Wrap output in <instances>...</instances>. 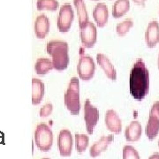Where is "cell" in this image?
<instances>
[{
    "instance_id": "603a6c76",
    "label": "cell",
    "mask_w": 159,
    "mask_h": 159,
    "mask_svg": "<svg viewBox=\"0 0 159 159\" xmlns=\"http://www.w3.org/2000/svg\"><path fill=\"white\" fill-rule=\"evenodd\" d=\"M36 8L38 11H55L58 8L57 0H37L36 1Z\"/></svg>"
},
{
    "instance_id": "9c48e42d",
    "label": "cell",
    "mask_w": 159,
    "mask_h": 159,
    "mask_svg": "<svg viewBox=\"0 0 159 159\" xmlns=\"http://www.w3.org/2000/svg\"><path fill=\"white\" fill-rule=\"evenodd\" d=\"M99 111L90 102L89 99H87L84 103V120H85L86 130L89 134H92L94 128L97 125L99 120Z\"/></svg>"
},
{
    "instance_id": "ba28073f",
    "label": "cell",
    "mask_w": 159,
    "mask_h": 159,
    "mask_svg": "<svg viewBox=\"0 0 159 159\" xmlns=\"http://www.w3.org/2000/svg\"><path fill=\"white\" fill-rule=\"evenodd\" d=\"M79 77L83 80H91L96 72V64L93 58L89 55H80L77 66Z\"/></svg>"
},
{
    "instance_id": "4dcf8cb0",
    "label": "cell",
    "mask_w": 159,
    "mask_h": 159,
    "mask_svg": "<svg viewBox=\"0 0 159 159\" xmlns=\"http://www.w3.org/2000/svg\"><path fill=\"white\" fill-rule=\"evenodd\" d=\"M158 147H159V141H158Z\"/></svg>"
},
{
    "instance_id": "ac0fdd59",
    "label": "cell",
    "mask_w": 159,
    "mask_h": 159,
    "mask_svg": "<svg viewBox=\"0 0 159 159\" xmlns=\"http://www.w3.org/2000/svg\"><path fill=\"white\" fill-rule=\"evenodd\" d=\"M44 97V83L37 78L32 79V103L37 105Z\"/></svg>"
},
{
    "instance_id": "484cf974",
    "label": "cell",
    "mask_w": 159,
    "mask_h": 159,
    "mask_svg": "<svg viewBox=\"0 0 159 159\" xmlns=\"http://www.w3.org/2000/svg\"><path fill=\"white\" fill-rule=\"evenodd\" d=\"M52 111H53V105H52V103L47 102L42 108L40 109V117L41 118H46V117L50 116L52 113Z\"/></svg>"
},
{
    "instance_id": "d6986e66",
    "label": "cell",
    "mask_w": 159,
    "mask_h": 159,
    "mask_svg": "<svg viewBox=\"0 0 159 159\" xmlns=\"http://www.w3.org/2000/svg\"><path fill=\"white\" fill-rule=\"evenodd\" d=\"M130 9L129 0H116L112 6V16L115 19H120L125 15Z\"/></svg>"
},
{
    "instance_id": "9a60e30c",
    "label": "cell",
    "mask_w": 159,
    "mask_h": 159,
    "mask_svg": "<svg viewBox=\"0 0 159 159\" xmlns=\"http://www.w3.org/2000/svg\"><path fill=\"white\" fill-rule=\"evenodd\" d=\"M93 18L98 28H103L107 25L109 20V11L104 3H98L93 10Z\"/></svg>"
},
{
    "instance_id": "7a4b0ae2",
    "label": "cell",
    "mask_w": 159,
    "mask_h": 159,
    "mask_svg": "<svg viewBox=\"0 0 159 159\" xmlns=\"http://www.w3.org/2000/svg\"><path fill=\"white\" fill-rule=\"evenodd\" d=\"M47 53L51 57L53 67L57 71H64L69 65L68 43L65 41H50L46 46Z\"/></svg>"
},
{
    "instance_id": "52a82bcc",
    "label": "cell",
    "mask_w": 159,
    "mask_h": 159,
    "mask_svg": "<svg viewBox=\"0 0 159 159\" xmlns=\"http://www.w3.org/2000/svg\"><path fill=\"white\" fill-rule=\"evenodd\" d=\"M80 35L81 43L84 48L94 47L97 39V29L96 25L89 20L80 28Z\"/></svg>"
},
{
    "instance_id": "4316f807",
    "label": "cell",
    "mask_w": 159,
    "mask_h": 159,
    "mask_svg": "<svg viewBox=\"0 0 159 159\" xmlns=\"http://www.w3.org/2000/svg\"><path fill=\"white\" fill-rule=\"evenodd\" d=\"M133 2L137 5V6H145V3H146V0H133Z\"/></svg>"
},
{
    "instance_id": "cb8c5ba5",
    "label": "cell",
    "mask_w": 159,
    "mask_h": 159,
    "mask_svg": "<svg viewBox=\"0 0 159 159\" xmlns=\"http://www.w3.org/2000/svg\"><path fill=\"white\" fill-rule=\"evenodd\" d=\"M134 27V21L132 19H126L125 20H123L122 22L119 23L116 27V31L117 34L119 36H125L127 34L130 29Z\"/></svg>"
},
{
    "instance_id": "7c38bea8",
    "label": "cell",
    "mask_w": 159,
    "mask_h": 159,
    "mask_svg": "<svg viewBox=\"0 0 159 159\" xmlns=\"http://www.w3.org/2000/svg\"><path fill=\"white\" fill-rule=\"evenodd\" d=\"M51 22L45 14H40L35 19L34 24V30L35 36L38 39H44L50 32Z\"/></svg>"
},
{
    "instance_id": "83f0119b",
    "label": "cell",
    "mask_w": 159,
    "mask_h": 159,
    "mask_svg": "<svg viewBox=\"0 0 159 159\" xmlns=\"http://www.w3.org/2000/svg\"><path fill=\"white\" fill-rule=\"evenodd\" d=\"M148 159H159V153H154L148 157Z\"/></svg>"
},
{
    "instance_id": "2e32d148",
    "label": "cell",
    "mask_w": 159,
    "mask_h": 159,
    "mask_svg": "<svg viewBox=\"0 0 159 159\" xmlns=\"http://www.w3.org/2000/svg\"><path fill=\"white\" fill-rule=\"evenodd\" d=\"M97 61L109 79L111 80H117V71L107 56L102 53H98L97 55Z\"/></svg>"
},
{
    "instance_id": "8fae6325",
    "label": "cell",
    "mask_w": 159,
    "mask_h": 159,
    "mask_svg": "<svg viewBox=\"0 0 159 159\" xmlns=\"http://www.w3.org/2000/svg\"><path fill=\"white\" fill-rule=\"evenodd\" d=\"M104 123L110 132L119 134L122 130V123L119 114L114 110H108L104 116Z\"/></svg>"
},
{
    "instance_id": "6da1fadb",
    "label": "cell",
    "mask_w": 159,
    "mask_h": 159,
    "mask_svg": "<svg viewBox=\"0 0 159 159\" xmlns=\"http://www.w3.org/2000/svg\"><path fill=\"white\" fill-rule=\"evenodd\" d=\"M129 89L132 97L142 101L149 91V72L142 58L134 64L129 76Z\"/></svg>"
},
{
    "instance_id": "4fadbf2b",
    "label": "cell",
    "mask_w": 159,
    "mask_h": 159,
    "mask_svg": "<svg viewBox=\"0 0 159 159\" xmlns=\"http://www.w3.org/2000/svg\"><path fill=\"white\" fill-rule=\"evenodd\" d=\"M145 42L148 48H154L159 43V23L157 20L148 23L145 32Z\"/></svg>"
},
{
    "instance_id": "5b68a950",
    "label": "cell",
    "mask_w": 159,
    "mask_h": 159,
    "mask_svg": "<svg viewBox=\"0 0 159 159\" xmlns=\"http://www.w3.org/2000/svg\"><path fill=\"white\" fill-rule=\"evenodd\" d=\"M74 19V11L72 6L66 3L60 6L58 16H57V29L61 33L68 32Z\"/></svg>"
},
{
    "instance_id": "f546056e",
    "label": "cell",
    "mask_w": 159,
    "mask_h": 159,
    "mask_svg": "<svg viewBox=\"0 0 159 159\" xmlns=\"http://www.w3.org/2000/svg\"><path fill=\"white\" fill-rule=\"evenodd\" d=\"M42 159H50V158H47V157H44V158H42Z\"/></svg>"
},
{
    "instance_id": "8992f818",
    "label": "cell",
    "mask_w": 159,
    "mask_h": 159,
    "mask_svg": "<svg viewBox=\"0 0 159 159\" xmlns=\"http://www.w3.org/2000/svg\"><path fill=\"white\" fill-rule=\"evenodd\" d=\"M146 135L149 141H153L159 134V101L153 103L149 111V117L146 125Z\"/></svg>"
},
{
    "instance_id": "7402d4cb",
    "label": "cell",
    "mask_w": 159,
    "mask_h": 159,
    "mask_svg": "<svg viewBox=\"0 0 159 159\" xmlns=\"http://www.w3.org/2000/svg\"><path fill=\"white\" fill-rule=\"evenodd\" d=\"M89 144V137L87 134H75V148L78 153H83Z\"/></svg>"
},
{
    "instance_id": "3957f363",
    "label": "cell",
    "mask_w": 159,
    "mask_h": 159,
    "mask_svg": "<svg viewBox=\"0 0 159 159\" xmlns=\"http://www.w3.org/2000/svg\"><path fill=\"white\" fill-rule=\"evenodd\" d=\"M64 102L68 111L74 116L79 115L80 111V82L77 77H73L69 81L67 89L65 93Z\"/></svg>"
},
{
    "instance_id": "d4e9b609",
    "label": "cell",
    "mask_w": 159,
    "mask_h": 159,
    "mask_svg": "<svg viewBox=\"0 0 159 159\" xmlns=\"http://www.w3.org/2000/svg\"><path fill=\"white\" fill-rule=\"evenodd\" d=\"M123 159H141L135 148L131 145H125L123 148Z\"/></svg>"
},
{
    "instance_id": "ffe728a7",
    "label": "cell",
    "mask_w": 159,
    "mask_h": 159,
    "mask_svg": "<svg viewBox=\"0 0 159 159\" xmlns=\"http://www.w3.org/2000/svg\"><path fill=\"white\" fill-rule=\"evenodd\" d=\"M52 69H54L53 64L51 60L46 57H40L34 64V70L38 75H45Z\"/></svg>"
},
{
    "instance_id": "f1b7e54d",
    "label": "cell",
    "mask_w": 159,
    "mask_h": 159,
    "mask_svg": "<svg viewBox=\"0 0 159 159\" xmlns=\"http://www.w3.org/2000/svg\"><path fill=\"white\" fill-rule=\"evenodd\" d=\"M157 66H158V70H159V54H158V60H157Z\"/></svg>"
},
{
    "instance_id": "5bb4252c",
    "label": "cell",
    "mask_w": 159,
    "mask_h": 159,
    "mask_svg": "<svg viewBox=\"0 0 159 159\" xmlns=\"http://www.w3.org/2000/svg\"><path fill=\"white\" fill-rule=\"evenodd\" d=\"M113 142V135L110 134V135H103L102 136L97 142H96L89 149V155L91 157L96 158L97 157H99L102 152H104L110 144Z\"/></svg>"
},
{
    "instance_id": "277c9868",
    "label": "cell",
    "mask_w": 159,
    "mask_h": 159,
    "mask_svg": "<svg viewBox=\"0 0 159 159\" xmlns=\"http://www.w3.org/2000/svg\"><path fill=\"white\" fill-rule=\"evenodd\" d=\"M34 140L42 152H48L53 144V133L51 127L44 123L38 124L34 130Z\"/></svg>"
},
{
    "instance_id": "44dd1931",
    "label": "cell",
    "mask_w": 159,
    "mask_h": 159,
    "mask_svg": "<svg viewBox=\"0 0 159 159\" xmlns=\"http://www.w3.org/2000/svg\"><path fill=\"white\" fill-rule=\"evenodd\" d=\"M74 5L78 14V21H79V27L80 28L82 25L88 22L89 20V14L86 9V5L83 0H74Z\"/></svg>"
},
{
    "instance_id": "30bf717a",
    "label": "cell",
    "mask_w": 159,
    "mask_h": 159,
    "mask_svg": "<svg viewBox=\"0 0 159 159\" xmlns=\"http://www.w3.org/2000/svg\"><path fill=\"white\" fill-rule=\"evenodd\" d=\"M74 140L71 132L68 129H62L57 137V147L61 157H67L72 155Z\"/></svg>"
},
{
    "instance_id": "e0dca14e",
    "label": "cell",
    "mask_w": 159,
    "mask_h": 159,
    "mask_svg": "<svg viewBox=\"0 0 159 159\" xmlns=\"http://www.w3.org/2000/svg\"><path fill=\"white\" fill-rule=\"evenodd\" d=\"M142 134V125L139 121L134 120L132 121L128 126H126L125 130V138L127 142H138Z\"/></svg>"
}]
</instances>
